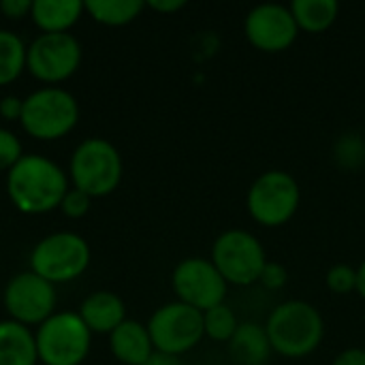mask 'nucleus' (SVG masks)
Segmentation results:
<instances>
[{
    "label": "nucleus",
    "instance_id": "13",
    "mask_svg": "<svg viewBox=\"0 0 365 365\" xmlns=\"http://www.w3.org/2000/svg\"><path fill=\"white\" fill-rule=\"evenodd\" d=\"M297 28L291 9L280 4H261L246 17V34L250 43L263 51L287 49L297 36Z\"/></svg>",
    "mask_w": 365,
    "mask_h": 365
},
{
    "label": "nucleus",
    "instance_id": "32",
    "mask_svg": "<svg viewBox=\"0 0 365 365\" xmlns=\"http://www.w3.org/2000/svg\"><path fill=\"white\" fill-rule=\"evenodd\" d=\"M357 291H359L361 297H365V263L359 267V272H357Z\"/></svg>",
    "mask_w": 365,
    "mask_h": 365
},
{
    "label": "nucleus",
    "instance_id": "10",
    "mask_svg": "<svg viewBox=\"0 0 365 365\" xmlns=\"http://www.w3.org/2000/svg\"><path fill=\"white\" fill-rule=\"evenodd\" d=\"M299 205L297 182L284 171L263 173L248 192V210L252 218L265 227L284 225Z\"/></svg>",
    "mask_w": 365,
    "mask_h": 365
},
{
    "label": "nucleus",
    "instance_id": "6",
    "mask_svg": "<svg viewBox=\"0 0 365 365\" xmlns=\"http://www.w3.org/2000/svg\"><path fill=\"white\" fill-rule=\"evenodd\" d=\"M90 265V246L77 233H51L43 237L30 255V272L58 284L79 278Z\"/></svg>",
    "mask_w": 365,
    "mask_h": 365
},
{
    "label": "nucleus",
    "instance_id": "8",
    "mask_svg": "<svg viewBox=\"0 0 365 365\" xmlns=\"http://www.w3.org/2000/svg\"><path fill=\"white\" fill-rule=\"evenodd\" d=\"M212 263L220 276L233 284L257 282L267 265L263 246L246 231L222 233L212 248Z\"/></svg>",
    "mask_w": 365,
    "mask_h": 365
},
{
    "label": "nucleus",
    "instance_id": "7",
    "mask_svg": "<svg viewBox=\"0 0 365 365\" xmlns=\"http://www.w3.org/2000/svg\"><path fill=\"white\" fill-rule=\"evenodd\" d=\"M148 334L156 353L178 357L197 346L203 338V312L182 302L167 304L152 314L148 323Z\"/></svg>",
    "mask_w": 365,
    "mask_h": 365
},
{
    "label": "nucleus",
    "instance_id": "20",
    "mask_svg": "<svg viewBox=\"0 0 365 365\" xmlns=\"http://www.w3.org/2000/svg\"><path fill=\"white\" fill-rule=\"evenodd\" d=\"M291 13L308 32H321L329 28L338 15V2L336 0H295L291 4Z\"/></svg>",
    "mask_w": 365,
    "mask_h": 365
},
{
    "label": "nucleus",
    "instance_id": "29",
    "mask_svg": "<svg viewBox=\"0 0 365 365\" xmlns=\"http://www.w3.org/2000/svg\"><path fill=\"white\" fill-rule=\"evenodd\" d=\"M334 365H365V351L361 349H351V351H344Z\"/></svg>",
    "mask_w": 365,
    "mask_h": 365
},
{
    "label": "nucleus",
    "instance_id": "3",
    "mask_svg": "<svg viewBox=\"0 0 365 365\" xmlns=\"http://www.w3.org/2000/svg\"><path fill=\"white\" fill-rule=\"evenodd\" d=\"M73 188L81 190L83 195L105 197L111 195L122 180V158L113 143L92 137L81 141L68 165Z\"/></svg>",
    "mask_w": 365,
    "mask_h": 365
},
{
    "label": "nucleus",
    "instance_id": "9",
    "mask_svg": "<svg viewBox=\"0 0 365 365\" xmlns=\"http://www.w3.org/2000/svg\"><path fill=\"white\" fill-rule=\"evenodd\" d=\"M81 62V45L68 34H38L26 53L28 73L43 83H60L66 81Z\"/></svg>",
    "mask_w": 365,
    "mask_h": 365
},
{
    "label": "nucleus",
    "instance_id": "30",
    "mask_svg": "<svg viewBox=\"0 0 365 365\" xmlns=\"http://www.w3.org/2000/svg\"><path fill=\"white\" fill-rule=\"evenodd\" d=\"M186 2L184 0H152V2H148V6L150 9H154V11H160V13H171V11H178V9H182Z\"/></svg>",
    "mask_w": 365,
    "mask_h": 365
},
{
    "label": "nucleus",
    "instance_id": "11",
    "mask_svg": "<svg viewBox=\"0 0 365 365\" xmlns=\"http://www.w3.org/2000/svg\"><path fill=\"white\" fill-rule=\"evenodd\" d=\"M2 299L11 321L30 327L45 323L53 314L56 289L34 272H24L9 280Z\"/></svg>",
    "mask_w": 365,
    "mask_h": 365
},
{
    "label": "nucleus",
    "instance_id": "5",
    "mask_svg": "<svg viewBox=\"0 0 365 365\" xmlns=\"http://www.w3.org/2000/svg\"><path fill=\"white\" fill-rule=\"evenodd\" d=\"M34 340L43 365H81L90 353L92 331L79 314L58 312L38 325Z\"/></svg>",
    "mask_w": 365,
    "mask_h": 365
},
{
    "label": "nucleus",
    "instance_id": "18",
    "mask_svg": "<svg viewBox=\"0 0 365 365\" xmlns=\"http://www.w3.org/2000/svg\"><path fill=\"white\" fill-rule=\"evenodd\" d=\"M229 351L237 365H263L269 359L272 344L267 331L261 325L244 323L237 325V331L229 342Z\"/></svg>",
    "mask_w": 365,
    "mask_h": 365
},
{
    "label": "nucleus",
    "instance_id": "31",
    "mask_svg": "<svg viewBox=\"0 0 365 365\" xmlns=\"http://www.w3.org/2000/svg\"><path fill=\"white\" fill-rule=\"evenodd\" d=\"M143 365H182L178 357L173 355H165V353H154Z\"/></svg>",
    "mask_w": 365,
    "mask_h": 365
},
{
    "label": "nucleus",
    "instance_id": "27",
    "mask_svg": "<svg viewBox=\"0 0 365 365\" xmlns=\"http://www.w3.org/2000/svg\"><path fill=\"white\" fill-rule=\"evenodd\" d=\"M261 282H263V287H267V289H280L284 282H287V272H284V267H280L278 263H267L265 267H263V274H261V278H259Z\"/></svg>",
    "mask_w": 365,
    "mask_h": 365
},
{
    "label": "nucleus",
    "instance_id": "26",
    "mask_svg": "<svg viewBox=\"0 0 365 365\" xmlns=\"http://www.w3.org/2000/svg\"><path fill=\"white\" fill-rule=\"evenodd\" d=\"M32 11V0H2L0 13L6 19H24Z\"/></svg>",
    "mask_w": 365,
    "mask_h": 365
},
{
    "label": "nucleus",
    "instance_id": "28",
    "mask_svg": "<svg viewBox=\"0 0 365 365\" xmlns=\"http://www.w3.org/2000/svg\"><path fill=\"white\" fill-rule=\"evenodd\" d=\"M21 107H24V101L17 98V96H4L0 101V115L9 122L13 120H19L21 118Z\"/></svg>",
    "mask_w": 365,
    "mask_h": 365
},
{
    "label": "nucleus",
    "instance_id": "16",
    "mask_svg": "<svg viewBox=\"0 0 365 365\" xmlns=\"http://www.w3.org/2000/svg\"><path fill=\"white\" fill-rule=\"evenodd\" d=\"M36 340L30 327L17 321H0V365H36Z\"/></svg>",
    "mask_w": 365,
    "mask_h": 365
},
{
    "label": "nucleus",
    "instance_id": "21",
    "mask_svg": "<svg viewBox=\"0 0 365 365\" xmlns=\"http://www.w3.org/2000/svg\"><path fill=\"white\" fill-rule=\"evenodd\" d=\"M26 53L28 47L15 32L0 30V86L13 83L24 73Z\"/></svg>",
    "mask_w": 365,
    "mask_h": 365
},
{
    "label": "nucleus",
    "instance_id": "14",
    "mask_svg": "<svg viewBox=\"0 0 365 365\" xmlns=\"http://www.w3.org/2000/svg\"><path fill=\"white\" fill-rule=\"evenodd\" d=\"M86 327L94 334H111L126 321L124 302L111 291H96L81 302L77 312Z\"/></svg>",
    "mask_w": 365,
    "mask_h": 365
},
{
    "label": "nucleus",
    "instance_id": "22",
    "mask_svg": "<svg viewBox=\"0 0 365 365\" xmlns=\"http://www.w3.org/2000/svg\"><path fill=\"white\" fill-rule=\"evenodd\" d=\"M203 327L205 334L216 342H231L233 334L237 331L235 314L227 306H216L207 312H203Z\"/></svg>",
    "mask_w": 365,
    "mask_h": 365
},
{
    "label": "nucleus",
    "instance_id": "15",
    "mask_svg": "<svg viewBox=\"0 0 365 365\" xmlns=\"http://www.w3.org/2000/svg\"><path fill=\"white\" fill-rule=\"evenodd\" d=\"M109 349L118 361L126 365H143L154 353L148 327L137 321H124L109 334Z\"/></svg>",
    "mask_w": 365,
    "mask_h": 365
},
{
    "label": "nucleus",
    "instance_id": "25",
    "mask_svg": "<svg viewBox=\"0 0 365 365\" xmlns=\"http://www.w3.org/2000/svg\"><path fill=\"white\" fill-rule=\"evenodd\" d=\"M90 201H92V199H90L88 195H83V192L77 190V188H71V190L64 195V199H62V203H60V210H62V214L68 216V218H81V216L88 214Z\"/></svg>",
    "mask_w": 365,
    "mask_h": 365
},
{
    "label": "nucleus",
    "instance_id": "2",
    "mask_svg": "<svg viewBox=\"0 0 365 365\" xmlns=\"http://www.w3.org/2000/svg\"><path fill=\"white\" fill-rule=\"evenodd\" d=\"M265 331L274 351L297 359L310 355L321 344L323 319L306 302H287L272 312Z\"/></svg>",
    "mask_w": 365,
    "mask_h": 365
},
{
    "label": "nucleus",
    "instance_id": "12",
    "mask_svg": "<svg viewBox=\"0 0 365 365\" xmlns=\"http://www.w3.org/2000/svg\"><path fill=\"white\" fill-rule=\"evenodd\" d=\"M173 289L182 304L207 312L222 304L227 295V280L205 259H186L173 272Z\"/></svg>",
    "mask_w": 365,
    "mask_h": 365
},
{
    "label": "nucleus",
    "instance_id": "1",
    "mask_svg": "<svg viewBox=\"0 0 365 365\" xmlns=\"http://www.w3.org/2000/svg\"><path fill=\"white\" fill-rule=\"evenodd\" d=\"M66 192V173L45 156H21V160L6 171V195L24 214H47L60 207Z\"/></svg>",
    "mask_w": 365,
    "mask_h": 365
},
{
    "label": "nucleus",
    "instance_id": "4",
    "mask_svg": "<svg viewBox=\"0 0 365 365\" xmlns=\"http://www.w3.org/2000/svg\"><path fill=\"white\" fill-rule=\"evenodd\" d=\"M79 120L75 96L62 88H41L24 98L21 126L38 141H56L68 135Z\"/></svg>",
    "mask_w": 365,
    "mask_h": 365
},
{
    "label": "nucleus",
    "instance_id": "24",
    "mask_svg": "<svg viewBox=\"0 0 365 365\" xmlns=\"http://www.w3.org/2000/svg\"><path fill=\"white\" fill-rule=\"evenodd\" d=\"M327 287L340 295L349 293V291L357 289V272L349 265H336L327 274Z\"/></svg>",
    "mask_w": 365,
    "mask_h": 365
},
{
    "label": "nucleus",
    "instance_id": "23",
    "mask_svg": "<svg viewBox=\"0 0 365 365\" xmlns=\"http://www.w3.org/2000/svg\"><path fill=\"white\" fill-rule=\"evenodd\" d=\"M21 156L19 139L11 130L0 128V171H11L21 160Z\"/></svg>",
    "mask_w": 365,
    "mask_h": 365
},
{
    "label": "nucleus",
    "instance_id": "17",
    "mask_svg": "<svg viewBox=\"0 0 365 365\" xmlns=\"http://www.w3.org/2000/svg\"><path fill=\"white\" fill-rule=\"evenodd\" d=\"M83 13V2L79 0H34L32 2V21L43 34L68 32Z\"/></svg>",
    "mask_w": 365,
    "mask_h": 365
},
{
    "label": "nucleus",
    "instance_id": "19",
    "mask_svg": "<svg viewBox=\"0 0 365 365\" xmlns=\"http://www.w3.org/2000/svg\"><path fill=\"white\" fill-rule=\"evenodd\" d=\"M145 2L141 0H86L83 11L90 13V17L105 26H124L130 24L141 11Z\"/></svg>",
    "mask_w": 365,
    "mask_h": 365
}]
</instances>
